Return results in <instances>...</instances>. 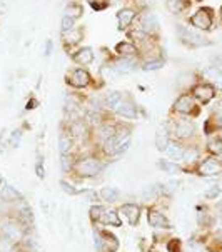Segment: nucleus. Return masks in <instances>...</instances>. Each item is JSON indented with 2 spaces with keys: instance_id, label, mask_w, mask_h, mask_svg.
<instances>
[{
  "instance_id": "1",
  "label": "nucleus",
  "mask_w": 222,
  "mask_h": 252,
  "mask_svg": "<svg viewBox=\"0 0 222 252\" xmlns=\"http://www.w3.org/2000/svg\"><path fill=\"white\" fill-rule=\"evenodd\" d=\"M109 160H105L100 154L95 151L77 154V160L72 170V177L77 181H91V179H99L107 169Z\"/></svg>"
},
{
  "instance_id": "2",
  "label": "nucleus",
  "mask_w": 222,
  "mask_h": 252,
  "mask_svg": "<svg viewBox=\"0 0 222 252\" xmlns=\"http://www.w3.org/2000/svg\"><path fill=\"white\" fill-rule=\"evenodd\" d=\"M132 144V127L129 124H124L117 122V130L110 139L105 140L104 144L95 147L94 151L97 154H100L105 160H112L114 157L122 156L124 152L129 151Z\"/></svg>"
},
{
  "instance_id": "3",
  "label": "nucleus",
  "mask_w": 222,
  "mask_h": 252,
  "mask_svg": "<svg viewBox=\"0 0 222 252\" xmlns=\"http://www.w3.org/2000/svg\"><path fill=\"white\" fill-rule=\"evenodd\" d=\"M165 126H167V130L170 134V140H176V142L189 145L190 140H194L195 135H197L195 124L190 119H172Z\"/></svg>"
},
{
  "instance_id": "4",
  "label": "nucleus",
  "mask_w": 222,
  "mask_h": 252,
  "mask_svg": "<svg viewBox=\"0 0 222 252\" xmlns=\"http://www.w3.org/2000/svg\"><path fill=\"white\" fill-rule=\"evenodd\" d=\"M172 112L179 114V115H184V117H197L200 114V105L197 104V100L189 94H181L177 97L176 102L172 105Z\"/></svg>"
},
{
  "instance_id": "5",
  "label": "nucleus",
  "mask_w": 222,
  "mask_h": 252,
  "mask_svg": "<svg viewBox=\"0 0 222 252\" xmlns=\"http://www.w3.org/2000/svg\"><path fill=\"white\" fill-rule=\"evenodd\" d=\"M189 24L197 31L209 32L214 27V10L211 7H200L189 17Z\"/></svg>"
},
{
  "instance_id": "6",
  "label": "nucleus",
  "mask_w": 222,
  "mask_h": 252,
  "mask_svg": "<svg viewBox=\"0 0 222 252\" xmlns=\"http://www.w3.org/2000/svg\"><path fill=\"white\" fill-rule=\"evenodd\" d=\"M194 174L200 177H217L222 174V160L219 157L209 156L206 159L199 160L194 167Z\"/></svg>"
},
{
  "instance_id": "7",
  "label": "nucleus",
  "mask_w": 222,
  "mask_h": 252,
  "mask_svg": "<svg viewBox=\"0 0 222 252\" xmlns=\"http://www.w3.org/2000/svg\"><path fill=\"white\" fill-rule=\"evenodd\" d=\"M177 33H179V38H181L182 44H186L187 47H192V49H197V47H207V45L212 44L207 37L190 31V29L184 27V25H177Z\"/></svg>"
},
{
  "instance_id": "8",
  "label": "nucleus",
  "mask_w": 222,
  "mask_h": 252,
  "mask_svg": "<svg viewBox=\"0 0 222 252\" xmlns=\"http://www.w3.org/2000/svg\"><path fill=\"white\" fill-rule=\"evenodd\" d=\"M216 94H217L216 89L212 87L211 84L204 82V80H200V82H195L190 87V95L194 97L195 100H197L199 105L211 104V102L216 99Z\"/></svg>"
},
{
  "instance_id": "9",
  "label": "nucleus",
  "mask_w": 222,
  "mask_h": 252,
  "mask_svg": "<svg viewBox=\"0 0 222 252\" xmlns=\"http://www.w3.org/2000/svg\"><path fill=\"white\" fill-rule=\"evenodd\" d=\"M65 82L69 84L70 87L82 91V89L91 87L92 75L89 74V72L85 70V69H82V67H75V69H72L69 74L65 75Z\"/></svg>"
},
{
  "instance_id": "10",
  "label": "nucleus",
  "mask_w": 222,
  "mask_h": 252,
  "mask_svg": "<svg viewBox=\"0 0 222 252\" xmlns=\"http://www.w3.org/2000/svg\"><path fill=\"white\" fill-rule=\"evenodd\" d=\"M147 224L152 229H159V230H169L172 229L169 217L162 212V209L159 207H149L147 209Z\"/></svg>"
},
{
  "instance_id": "11",
  "label": "nucleus",
  "mask_w": 222,
  "mask_h": 252,
  "mask_svg": "<svg viewBox=\"0 0 222 252\" xmlns=\"http://www.w3.org/2000/svg\"><path fill=\"white\" fill-rule=\"evenodd\" d=\"M119 212L126 217V220L129 222L132 227L139 225L140 222V216H142V207L139 204H134V202H126V204H121L119 206Z\"/></svg>"
},
{
  "instance_id": "12",
  "label": "nucleus",
  "mask_w": 222,
  "mask_h": 252,
  "mask_svg": "<svg viewBox=\"0 0 222 252\" xmlns=\"http://www.w3.org/2000/svg\"><path fill=\"white\" fill-rule=\"evenodd\" d=\"M22 199H25L24 194L15 186L7 182L2 184V187H0V204H15Z\"/></svg>"
},
{
  "instance_id": "13",
  "label": "nucleus",
  "mask_w": 222,
  "mask_h": 252,
  "mask_svg": "<svg viewBox=\"0 0 222 252\" xmlns=\"http://www.w3.org/2000/svg\"><path fill=\"white\" fill-rule=\"evenodd\" d=\"M139 67V62L135 59H127V57H121L117 59L115 62H112L110 69L114 70V74H119V75H127V74H132L135 72Z\"/></svg>"
},
{
  "instance_id": "14",
  "label": "nucleus",
  "mask_w": 222,
  "mask_h": 252,
  "mask_svg": "<svg viewBox=\"0 0 222 252\" xmlns=\"http://www.w3.org/2000/svg\"><path fill=\"white\" fill-rule=\"evenodd\" d=\"M99 227V225H97ZM100 237H102V252H119L121 249V241L114 232H110L107 229L99 227Z\"/></svg>"
},
{
  "instance_id": "15",
  "label": "nucleus",
  "mask_w": 222,
  "mask_h": 252,
  "mask_svg": "<svg viewBox=\"0 0 222 252\" xmlns=\"http://www.w3.org/2000/svg\"><path fill=\"white\" fill-rule=\"evenodd\" d=\"M200 75H202L204 82L211 84L217 92L222 91V70L219 69V67L209 65V67H206V69L202 70V74H200Z\"/></svg>"
},
{
  "instance_id": "16",
  "label": "nucleus",
  "mask_w": 222,
  "mask_h": 252,
  "mask_svg": "<svg viewBox=\"0 0 222 252\" xmlns=\"http://www.w3.org/2000/svg\"><path fill=\"white\" fill-rule=\"evenodd\" d=\"M139 114H140L139 105L130 100H124L122 104L119 105V109L115 110V115L126 119V121H135V119L139 117Z\"/></svg>"
},
{
  "instance_id": "17",
  "label": "nucleus",
  "mask_w": 222,
  "mask_h": 252,
  "mask_svg": "<svg viewBox=\"0 0 222 252\" xmlns=\"http://www.w3.org/2000/svg\"><path fill=\"white\" fill-rule=\"evenodd\" d=\"M140 195H142L144 202H156V200H159L165 195V189L162 184H149L142 189Z\"/></svg>"
},
{
  "instance_id": "18",
  "label": "nucleus",
  "mask_w": 222,
  "mask_h": 252,
  "mask_svg": "<svg viewBox=\"0 0 222 252\" xmlns=\"http://www.w3.org/2000/svg\"><path fill=\"white\" fill-rule=\"evenodd\" d=\"M135 17H137V10L135 8H122V10L117 12V29L119 31H126V29H129L132 22L135 20Z\"/></svg>"
},
{
  "instance_id": "19",
  "label": "nucleus",
  "mask_w": 222,
  "mask_h": 252,
  "mask_svg": "<svg viewBox=\"0 0 222 252\" xmlns=\"http://www.w3.org/2000/svg\"><path fill=\"white\" fill-rule=\"evenodd\" d=\"M99 225H104V227H122V217L119 214L117 209H107L102 216V219L99 222Z\"/></svg>"
},
{
  "instance_id": "20",
  "label": "nucleus",
  "mask_w": 222,
  "mask_h": 252,
  "mask_svg": "<svg viewBox=\"0 0 222 252\" xmlns=\"http://www.w3.org/2000/svg\"><path fill=\"white\" fill-rule=\"evenodd\" d=\"M74 145H75V140L72 139V135L65 130H61L59 134V154L61 156H67V154H74Z\"/></svg>"
},
{
  "instance_id": "21",
  "label": "nucleus",
  "mask_w": 222,
  "mask_h": 252,
  "mask_svg": "<svg viewBox=\"0 0 222 252\" xmlns=\"http://www.w3.org/2000/svg\"><path fill=\"white\" fill-rule=\"evenodd\" d=\"M167 154V159L172 160V162H182L184 160V154H186V145L181 144V142H176V140H170L169 147L165 149V152Z\"/></svg>"
},
{
  "instance_id": "22",
  "label": "nucleus",
  "mask_w": 222,
  "mask_h": 252,
  "mask_svg": "<svg viewBox=\"0 0 222 252\" xmlns=\"http://www.w3.org/2000/svg\"><path fill=\"white\" fill-rule=\"evenodd\" d=\"M170 144V134L167 130V126L162 124L159 129L156 130V149L159 152H165V149L169 147Z\"/></svg>"
},
{
  "instance_id": "23",
  "label": "nucleus",
  "mask_w": 222,
  "mask_h": 252,
  "mask_svg": "<svg viewBox=\"0 0 222 252\" xmlns=\"http://www.w3.org/2000/svg\"><path fill=\"white\" fill-rule=\"evenodd\" d=\"M99 195H100V202L115 204L119 199H121V190H119L115 186H104L99 190Z\"/></svg>"
},
{
  "instance_id": "24",
  "label": "nucleus",
  "mask_w": 222,
  "mask_h": 252,
  "mask_svg": "<svg viewBox=\"0 0 222 252\" xmlns=\"http://www.w3.org/2000/svg\"><path fill=\"white\" fill-rule=\"evenodd\" d=\"M115 52H117L121 57H127V59H135L139 55V49L135 44L132 42H127V40H122L115 45Z\"/></svg>"
},
{
  "instance_id": "25",
  "label": "nucleus",
  "mask_w": 222,
  "mask_h": 252,
  "mask_svg": "<svg viewBox=\"0 0 222 252\" xmlns=\"http://www.w3.org/2000/svg\"><path fill=\"white\" fill-rule=\"evenodd\" d=\"M72 61H74L77 65H89V63L94 62V50L91 47L79 49L77 52L72 54Z\"/></svg>"
},
{
  "instance_id": "26",
  "label": "nucleus",
  "mask_w": 222,
  "mask_h": 252,
  "mask_svg": "<svg viewBox=\"0 0 222 252\" xmlns=\"http://www.w3.org/2000/svg\"><path fill=\"white\" fill-rule=\"evenodd\" d=\"M157 169H160L162 172L169 174V176H177V174L184 172V167H182L181 164H177V162H172L169 159H159L157 160Z\"/></svg>"
},
{
  "instance_id": "27",
  "label": "nucleus",
  "mask_w": 222,
  "mask_h": 252,
  "mask_svg": "<svg viewBox=\"0 0 222 252\" xmlns=\"http://www.w3.org/2000/svg\"><path fill=\"white\" fill-rule=\"evenodd\" d=\"M122 102H124V94L119 92V91H110L107 95H105V99H104L105 107L114 110V112L119 109V105H121Z\"/></svg>"
},
{
  "instance_id": "28",
  "label": "nucleus",
  "mask_w": 222,
  "mask_h": 252,
  "mask_svg": "<svg viewBox=\"0 0 222 252\" xmlns=\"http://www.w3.org/2000/svg\"><path fill=\"white\" fill-rule=\"evenodd\" d=\"M140 31H144L147 33V35H151L152 32H156L157 29H159V20H157V17L156 15H152V14H147V15H144V19H142V24H140Z\"/></svg>"
},
{
  "instance_id": "29",
  "label": "nucleus",
  "mask_w": 222,
  "mask_h": 252,
  "mask_svg": "<svg viewBox=\"0 0 222 252\" xmlns=\"http://www.w3.org/2000/svg\"><path fill=\"white\" fill-rule=\"evenodd\" d=\"M84 38V31L80 29V31H77V29H72V31L69 32H63V38H62V42H63V45H67V47H70V45H77L80 40Z\"/></svg>"
},
{
  "instance_id": "30",
  "label": "nucleus",
  "mask_w": 222,
  "mask_h": 252,
  "mask_svg": "<svg viewBox=\"0 0 222 252\" xmlns=\"http://www.w3.org/2000/svg\"><path fill=\"white\" fill-rule=\"evenodd\" d=\"M206 151L209 156L214 157H221L222 156V137L216 135V137H211L206 144Z\"/></svg>"
},
{
  "instance_id": "31",
  "label": "nucleus",
  "mask_w": 222,
  "mask_h": 252,
  "mask_svg": "<svg viewBox=\"0 0 222 252\" xmlns=\"http://www.w3.org/2000/svg\"><path fill=\"white\" fill-rule=\"evenodd\" d=\"M77 160V154H67V156H61V170L65 176H72V170H74Z\"/></svg>"
},
{
  "instance_id": "32",
  "label": "nucleus",
  "mask_w": 222,
  "mask_h": 252,
  "mask_svg": "<svg viewBox=\"0 0 222 252\" xmlns=\"http://www.w3.org/2000/svg\"><path fill=\"white\" fill-rule=\"evenodd\" d=\"M105 211H107V209H105L104 204H92L91 209H89V219H91L94 225H99V222Z\"/></svg>"
},
{
  "instance_id": "33",
  "label": "nucleus",
  "mask_w": 222,
  "mask_h": 252,
  "mask_svg": "<svg viewBox=\"0 0 222 252\" xmlns=\"http://www.w3.org/2000/svg\"><path fill=\"white\" fill-rule=\"evenodd\" d=\"M197 222L200 227H209L214 224V216H212V212H209V209L197 207Z\"/></svg>"
},
{
  "instance_id": "34",
  "label": "nucleus",
  "mask_w": 222,
  "mask_h": 252,
  "mask_svg": "<svg viewBox=\"0 0 222 252\" xmlns=\"http://www.w3.org/2000/svg\"><path fill=\"white\" fill-rule=\"evenodd\" d=\"M209 121L214 124L216 130H221L222 129V99L217 102L214 105V109H212L211 112V117H209Z\"/></svg>"
},
{
  "instance_id": "35",
  "label": "nucleus",
  "mask_w": 222,
  "mask_h": 252,
  "mask_svg": "<svg viewBox=\"0 0 222 252\" xmlns=\"http://www.w3.org/2000/svg\"><path fill=\"white\" fill-rule=\"evenodd\" d=\"M63 15H65V17H72V19L77 20L80 15H82V7H80L77 2H72L65 8H63Z\"/></svg>"
},
{
  "instance_id": "36",
  "label": "nucleus",
  "mask_w": 222,
  "mask_h": 252,
  "mask_svg": "<svg viewBox=\"0 0 222 252\" xmlns=\"http://www.w3.org/2000/svg\"><path fill=\"white\" fill-rule=\"evenodd\" d=\"M164 61L162 59H152V61H144L142 62V70H146V72H154V70H159L164 67Z\"/></svg>"
},
{
  "instance_id": "37",
  "label": "nucleus",
  "mask_w": 222,
  "mask_h": 252,
  "mask_svg": "<svg viewBox=\"0 0 222 252\" xmlns=\"http://www.w3.org/2000/svg\"><path fill=\"white\" fill-rule=\"evenodd\" d=\"M189 5V2L187 0H167V7L170 12H174V14H181L184 8Z\"/></svg>"
},
{
  "instance_id": "38",
  "label": "nucleus",
  "mask_w": 222,
  "mask_h": 252,
  "mask_svg": "<svg viewBox=\"0 0 222 252\" xmlns=\"http://www.w3.org/2000/svg\"><path fill=\"white\" fill-rule=\"evenodd\" d=\"M22 135H24L22 129H15V130H12V132H10V135H8V147H12V149H19L20 140H22Z\"/></svg>"
},
{
  "instance_id": "39",
  "label": "nucleus",
  "mask_w": 222,
  "mask_h": 252,
  "mask_svg": "<svg viewBox=\"0 0 222 252\" xmlns=\"http://www.w3.org/2000/svg\"><path fill=\"white\" fill-rule=\"evenodd\" d=\"M61 189L65 192V194L69 195H82V190L84 189H79V187H75L74 184H70L69 181H61Z\"/></svg>"
},
{
  "instance_id": "40",
  "label": "nucleus",
  "mask_w": 222,
  "mask_h": 252,
  "mask_svg": "<svg viewBox=\"0 0 222 252\" xmlns=\"http://www.w3.org/2000/svg\"><path fill=\"white\" fill-rule=\"evenodd\" d=\"M221 192H222V187L219 186V184H214V186H211L206 192H204V197L209 199V200H214V199L219 197Z\"/></svg>"
},
{
  "instance_id": "41",
  "label": "nucleus",
  "mask_w": 222,
  "mask_h": 252,
  "mask_svg": "<svg viewBox=\"0 0 222 252\" xmlns=\"http://www.w3.org/2000/svg\"><path fill=\"white\" fill-rule=\"evenodd\" d=\"M35 176L44 181L47 172H45V165H44V157L42 156H37V160H35Z\"/></svg>"
},
{
  "instance_id": "42",
  "label": "nucleus",
  "mask_w": 222,
  "mask_h": 252,
  "mask_svg": "<svg viewBox=\"0 0 222 252\" xmlns=\"http://www.w3.org/2000/svg\"><path fill=\"white\" fill-rule=\"evenodd\" d=\"M167 251L169 252H184V242L181 239L174 237L167 242Z\"/></svg>"
},
{
  "instance_id": "43",
  "label": "nucleus",
  "mask_w": 222,
  "mask_h": 252,
  "mask_svg": "<svg viewBox=\"0 0 222 252\" xmlns=\"http://www.w3.org/2000/svg\"><path fill=\"white\" fill-rule=\"evenodd\" d=\"M72 29H75V19L63 15V19H62V33L69 32V31H72Z\"/></svg>"
},
{
  "instance_id": "44",
  "label": "nucleus",
  "mask_w": 222,
  "mask_h": 252,
  "mask_svg": "<svg viewBox=\"0 0 222 252\" xmlns=\"http://www.w3.org/2000/svg\"><path fill=\"white\" fill-rule=\"evenodd\" d=\"M52 49H54L52 40H47V42H45V55H47V57H49V55L52 54Z\"/></svg>"
},
{
  "instance_id": "45",
  "label": "nucleus",
  "mask_w": 222,
  "mask_h": 252,
  "mask_svg": "<svg viewBox=\"0 0 222 252\" xmlns=\"http://www.w3.org/2000/svg\"><path fill=\"white\" fill-rule=\"evenodd\" d=\"M212 62H214L216 67H219V69L222 70V55H217V57L212 59Z\"/></svg>"
},
{
  "instance_id": "46",
  "label": "nucleus",
  "mask_w": 222,
  "mask_h": 252,
  "mask_svg": "<svg viewBox=\"0 0 222 252\" xmlns=\"http://www.w3.org/2000/svg\"><path fill=\"white\" fill-rule=\"evenodd\" d=\"M35 104H37V100H35V99H31V100H29V104H27V110H32L33 107H35Z\"/></svg>"
},
{
  "instance_id": "47",
  "label": "nucleus",
  "mask_w": 222,
  "mask_h": 252,
  "mask_svg": "<svg viewBox=\"0 0 222 252\" xmlns=\"http://www.w3.org/2000/svg\"><path fill=\"white\" fill-rule=\"evenodd\" d=\"M221 20H222V7H221Z\"/></svg>"
},
{
  "instance_id": "48",
  "label": "nucleus",
  "mask_w": 222,
  "mask_h": 252,
  "mask_svg": "<svg viewBox=\"0 0 222 252\" xmlns=\"http://www.w3.org/2000/svg\"><path fill=\"white\" fill-rule=\"evenodd\" d=\"M0 181H2V177H0Z\"/></svg>"
}]
</instances>
